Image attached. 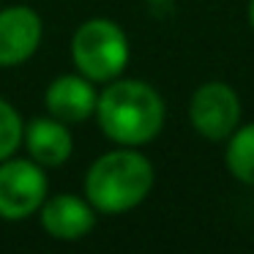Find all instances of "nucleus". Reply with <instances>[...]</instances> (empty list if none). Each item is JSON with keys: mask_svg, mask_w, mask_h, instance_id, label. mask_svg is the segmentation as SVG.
<instances>
[{"mask_svg": "<svg viewBox=\"0 0 254 254\" xmlns=\"http://www.w3.org/2000/svg\"><path fill=\"white\" fill-rule=\"evenodd\" d=\"M189 118L197 134L210 142L230 139V134L241 123V101L238 93L224 82H205L194 90L189 101Z\"/></svg>", "mask_w": 254, "mask_h": 254, "instance_id": "5", "label": "nucleus"}, {"mask_svg": "<svg viewBox=\"0 0 254 254\" xmlns=\"http://www.w3.org/2000/svg\"><path fill=\"white\" fill-rule=\"evenodd\" d=\"M47 199V172L33 159L0 161V219L19 221L41 210Z\"/></svg>", "mask_w": 254, "mask_h": 254, "instance_id": "4", "label": "nucleus"}, {"mask_svg": "<svg viewBox=\"0 0 254 254\" xmlns=\"http://www.w3.org/2000/svg\"><path fill=\"white\" fill-rule=\"evenodd\" d=\"M227 170L246 186H254V123L235 128L227 142Z\"/></svg>", "mask_w": 254, "mask_h": 254, "instance_id": "10", "label": "nucleus"}, {"mask_svg": "<svg viewBox=\"0 0 254 254\" xmlns=\"http://www.w3.org/2000/svg\"><path fill=\"white\" fill-rule=\"evenodd\" d=\"M28 156L41 167H61L68 161L74 150V139L68 131V123L58 121V118H36L28 123L22 137Z\"/></svg>", "mask_w": 254, "mask_h": 254, "instance_id": "9", "label": "nucleus"}, {"mask_svg": "<svg viewBox=\"0 0 254 254\" xmlns=\"http://www.w3.org/2000/svg\"><path fill=\"white\" fill-rule=\"evenodd\" d=\"M96 224V208L77 194H55L41 205V227L58 241H79Z\"/></svg>", "mask_w": 254, "mask_h": 254, "instance_id": "8", "label": "nucleus"}, {"mask_svg": "<svg viewBox=\"0 0 254 254\" xmlns=\"http://www.w3.org/2000/svg\"><path fill=\"white\" fill-rule=\"evenodd\" d=\"M249 25L254 30V0H249Z\"/></svg>", "mask_w": 254, "mask_h": 254, "instance_id": "12", "label": "nucleus"}, {"mask_svg": "<svg viewBox=\"0 0 254 254\" xmlns=\"http://www.w3.org/2000/svg\"><path fill=\"white\" fill-rule=\"evenodd\" d=\"M153 164L134 148L99 156L85 175V199L101 213H126L153 189Z\"/></svg>", "mask_w": 254, "mask_h": 254, "instance_id": "2", "label": "nucleus"}, {"mask_svg": "<svg viewBox=\"0 0 254 254\" xmlns=\"http://www.w3.org/2000/svg\"><path fill=\"white\" fill-rule=\"evenodd\" d=\"M44 39V22L30 6L0 8V66L11 68L30 61Z\"/></svg>", "mask_w": 254, "mask_h": 254, "instance_id": "6", "label": "nucleus"}, {"mask_svg": "<svg viewBox=\"0 0 254 254\" xmlns=\"http://www.w3.org/2000/svg\"><path fill=\"white\" fill-rule=\"evenodd\" d=\"M99 126L112 142L137 148L159 137L164 126V101L142 79H112L96 101Z\"/></svg>", "mask_w": 254, "mask_h": 254, "instance_id": "1", "label": "nucleus"}, {"mask_svg": "<svg viewBox=\"0 0 254 254\" xmlns=\"http://www.w3.org/2000/svg\"><path fill=\"white\" fill-rule=\"evenodd\" d=\"M96 101H99V93L93 82L82 74H63L52 79L44 93L47 112L63 123L88 121L90 115H96Z\"/></svg>", "mask_w": 254, "mask_h": 254, "instance_id": "7", "label": "nucleus"}, {"mask_svg": "<svg viewBox=\"0 0 254 254\" xmlns=\"http://www.w3.org/2000/svg\"><path fill=\"white\" fill-rule=\"evenodd\" d=\"M25 137V123L8 101L0 99V161L11 159Z\"/></svg>", "mask_w": 254, "mask_h": 254, "instance_id": "11", "label": "nucleus"}, {"mask_svg": "<svg viewBox=\"0 0 254 254\" xmlns=\"http://www.w3.org/2000/svg\"><path fill=\"white\" fill-rule=\"evenodd\" d=\"M71 58L90 82H112L128 63V39L112 19H88L74 30Z\"/></svg>", "mask_w": 254, "mask_h": 254, "instance_id": "3", "label": "nucleus"}]
</instances>
